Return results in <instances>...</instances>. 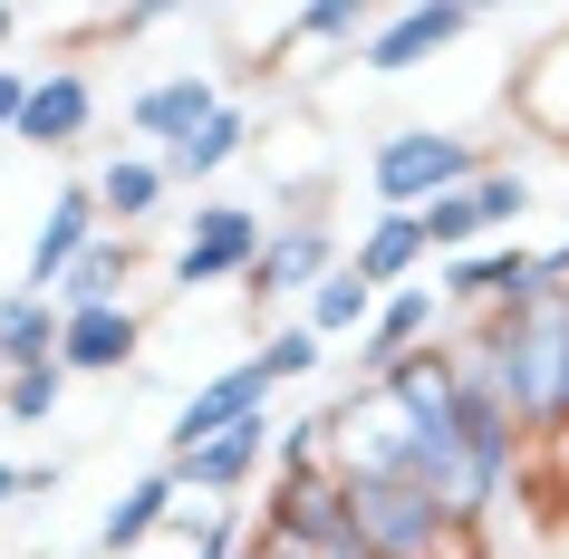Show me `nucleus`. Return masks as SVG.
<instances>
[{
    "instance_id": "nucleus-15",
    "label": "nucleus",
    "mask_w": 569,
    "mask_h": 559,
    "mask_svg": "<svg viewBox=\"0 0 569 559\" xmlns=\"http://www.w3.org/2000/svg\"><path fill=\"white\" fill-rule=\"evenodd\" d=\"M174 511H183L174 472H164V463H146L117 501H107V521H97V559H136V550L154 540V530H174Z\"/></svg>"
},
{
    "instance_id": "nucleus-28",
    "label": "nucleus",
    "mask_w": 569,
    "mask_h": 559,
    "mask_svg": "<svg viewBox=\"0 0 569 559\" xmlns=\"http://www.w3.org/2000/svg\"><path fill=\"white\" fill-rule=\"evenodd\" d=\"M531 261H540V290H569V232L550 241V251H531Z\"/></svg>"
},
{
    "instance_id": "nucleus-12",
    "label": "nucleus",
    "mask_w": 569,
    "mask_h": 559,
    "mask_svg": "<svg viewBox=\"0 0 569 559\" xmlns=\"http://www.w3.org/2000/svg\"><path fill=\"white\" fill-rule=\"evenodd\" d=\"M88 126H97V78L78 59H59V68H39V88H30V107H20V136H10V146L68 154Z\"/></svg>"
},
{
    "instance_id": "nucleus-21",
    "label": "nucleus",
    "mask_w": 569,
    "mask_h": 559,
    "mask_svg": "<svg viewBox=\"0 0 569 559\" xmlns=\"http://www.w3.org/2000/svg\"><path fill=\"white\" fill-rule=\"evenodd\" d=\"M241 146H251V117H241V107H222V117H212L203 136H193V146H174V154H164V174H174V183H212Z\"/></svg>"
},
{
    "instance_id": "nucleus-27",
    "label": "nucleus",
    "mask_w": 569,
    "mask_h": 559,
    "mask_svg": "<svg viewBox=\"0 0 569 559\" xmlns=\"http://www.w3.org/2000/svg\"><path fill=\"white\" fill-rule=\"evenodd\" d=\"M30 68H0V146H10V136H20V107H30Z\"/></svg>"
},
{
    "instance_id": "nucleus-5",
    "label": "nucleus",
    "mask_w": 569,
    "mask_h": 559,
    "mask_svg": "<svg viewBox=\"0 0 569 559\" xmlns=\"http://www.w3.org/2000/svg\"><path fill=\"white\" fill-rule=\"evenodd\" d=\"M348 261L338 251V222L329 212H290V222H270V241H261V261H251V309H280V299H309L329 270Z\"/></svg>"
},
{
    "instance_id": "nucleus-24",
    "label": "nucleus",
    "mask_w": 569,
    "mask_h": 559,
    "mask_svg": "<svg viewBox=\"0 0 569 559\" xmlns=\"http://www.w3.org/2000/svg\"><path fill=\"white\" fill-rule=\"evenodd\" d=\"M59 406H68V377H59V367H30V377L0 386V415H10V425H49Z\"/></svg>"
},
{
    "instance_id": "nucleus-8",
    "label": "nucleus",
    "mask_w": 569,
    "mask_h": 559,
    "mask_svg": "<svg viewBox=\"0 0 569 559\" xmlns=\"http://www.w3.org/2000/svg\"><path fill=\"white\" fill-rule=\"evenodd\" d=\"M445 338H453L445 290H435V280H406V290L377 299V319H367V338H358V367H367V377H396L406 357H435Z\"/></svg>"
},
{
    "instance_id": "nucleus-4",
    "label": "nucleus",
    "mask_w": 569,
    "mask_h": 559,
    "mask_svg": "<svg viewBox=\"0 0 569 559\" xmlns=\"http://www.w3.org/2000/svg\"><path fill=\"white\" fill-rule=\"evenodd\" d=\"M261 241H270V222H261L251 203H203L193 222H183L164 280H174V290H222V280H251Z\"/></svg>"
},
{
    "instance_id": "nucleus-30",
    "label": "nucleus",
    "mask_w": 569,
    "mask_h": 559,
    "mask_svg": "<svg viewBox=\"0 0 569 559\" xmlns=\"http://www.w3.org/2000/svg\"><path fill=\"white\" fill-rule=\"evenodd\" d=\"M251 559H270V550H261V540H251Z\"/></svg>"
},
{
    "instance_id": "nucleus-17",
    "label": "nucleus",
    "mask_w": 569,
    "mask_h": 559,
    "mask_svg": "<svg viewBox=\"0 0 569 559\" xmlns=\"http://www.w3.org/2000/svg\"><path fill=\"white\" fill-rule=\"evenodd\" d=\"M348 261L367 270V290H406V280H425V261H435V241H425V212H377L358 232V251Z\"/></svg>"
},
{
    "instance_id": "nucleus-31",
    "label": "nucleus",
    "mask_w": 569,
    "mask_h": 559,
    "mask_svg": "<svg viewBox=\"0 0 569 559\" xmlns=\"http://www.w3.org/2000/svg\"><path fill=\"white\" fill-rule=\"evenodd\" d=\"M0 386H10V367H0Z\"/></svg>"
},
{
    "instance_id": "nucleus-3",
    "label": "nucleus",
    "mask_w": 569,
    "mask_h": 559,
    "mask_svg": "<svg viewBox=\"0 0 569 559\" xmlns=\"http://www.w3.org/2000/svg\"><path fill=\"white\" fill-rule=\"evenodd\" d=\"M348 521H358L367 559H453L473 540L425 482H348Z\"/></svg>"
},
{
    "instance_id": "nucleus-2",
    "label": "nucleus",
    "mask_w": 569,
    "mask_h": 559,
    "mask_svg": "<svg viewBox=\"0 0 569 559\" xmlns=\"http://www.w3.org/2000/svg\"><path fill=\"white\" fill-rule=\"evenodd\" d=\"M492 174V146L453 136V126H396L387 146H367V193L377 212H435L445 193H473Z\"/></svg>"
},
{
    "instance_id": "nucleus-6",
    "label": "nucleus",
    "mask_w": 569,
    "mask_h": 559,
    "mask_svg": "<svg viewBox=\"0 0 569 559\" xmlns=\"http://www.w3.org/2000/svg\"><path fill=\"white\" fill-rule=\"evenodd\" d=\"M97 241H107V212H97V183H88V174H68L59 193H49V212H39V232H30V261H20V290L59 299V290H68V270L88 261Z\"/></svg>"
},
{
    "instance_id": "nucleus-29",
    "label": "nucleus",
    "mask_w": 569,
    "mask_h": 559,
    "mask_svg": "<svg viewBox=\"0 0 569 559\" xmlns=\"http://www.w3.org/2000/svg\"><path fill=\"white\" fill-rule=\"evenodd\" d=\"M10 501H30V463H0V511Z\"/></svg>"
},
{
    "instance_id": "nucleus-20",
    "label": "nucleus",
    "mask_w": 569,
    "mask_h": 559,
    "mask_svg": "<svg viewBox=\"0 0 569 559\" xmlns=\"http://www.w3.org/2000/svg\"><path fill=\"white\" fill-rule=\"evenodd\" d=\"M126 280H136V241H126V232H107V241L88 251V261L68 270L59 309H117V299H126Z\"/></svg>"
},
{
    "instance_id": "nucleus-14",
    "label": "nucleus",
    "mask_w": 569,
    "mask_h": 559,
    "mask_svg": "<svg viewBox=\"0 0 569 559\" xmlns=\"http://www.w3.org/2000/svg\"><path fill=\"white\" fill-rule=\"evenodd\" d=\"M136 348H146V319L136 309H68V338H59V377H136Z\"/></svg>"
},
{
    "instance_id": "nucleus-25",
    "label": "nucleus",
    "mask_w": 569,
    "mask_h": 559,
    "mask_svg": "<svg viewBox=\"0 0 569 559\" xmlns=\"http://www.w3.org/2000/svg\"><path fill=\"white\" fill-rule=\"evenodd\" d=\"M473 203H482V222L502 232V222H521V212H531V174H521V164H492V174L473 183Z\"/></svg>"
},
{
    "instance_id": "nucleus-26",
    "label": "nucleus",
    "mask_w": 569,
    "mask_h": 559,
    "mask_svg": "<svg viewBox=\"0 0 569 559\" xmlns=\"http://www.w3.org/2000/svg\"><path fill=\"white\" fill-rule=\"evenodd\" d=\"M261 357H270V367H280L290 386H300V377H319V357H329V348H319V338H309L300 319H280V328L261 338Z\"/></svg>"
},
{
    "instance_id": "nucleus-13",
    "label": "nucleus",
    "mask_w": 569,
    "mask_h": 559,
    "mask_svg": "<svg viewBox=\"0 0 569 559\" xmlns=\"http://www.w3.org/2000/svg\"><path fill=\"white\" fill-rule=\"evenodd\" d=\"M511 126L569 154V20L521 59V78H511Z\"/></svg>"
},
{
    "instance_id": "nucleus-1",
    "label": "nucleus",
    "mask_w": 569,
    "mask_h": 559,
    "mask_svg": "<svg viewBox=\"0 0 569 559\" xmlns=\"http://www.w3.org/2000/svg\"><path fill=\"white\" fill-rule=\"evenodd\" d=\"M473 348L492 357L511 415L531 443H569V290H540L521 309H492V319H463Z\"/></svg>"
},
{
    "instance_id": "nucleus-10",
    "label": "nucleus",
    "mask_w": 569,
    "mask_h": 559,
    "mask_svg": "<svg viewBox=\"0 0 569 559\" xmlns=\"http://www.w3.org/2000/svg\"><path fill=\"white\" fill-rule=\"evenodd\" d=\"M222 107H232V97H222V78H212V68H174V78H154V88L126 97V126L146 136V154H174V146H193Z\"/></svg>"
},
{
    "instance_id": "nucleus-11",
    "label": "nucleus",
    "mask_w": 569,
    "mask_h": 559,
    "mask_svg": "<svg viewBox=\"0 0 569 559\" xmlns=\"http://www.w3.org/2000/svg\"><path fill=\"white\" fill-rule=\"evenodd\" d=\"M270 435H280L270 415H261V425H232V435L193 443V453H164V472H174L183 501H241V492L270 472Z\"/></svg>"
},
{
    "instance_id": "nucleus-16",
    "label": "nucleus",
    "mask_w": 569,
    "mask_h": 559,
    "mask_svg": "<svg viewBox=\"0 0 569 559\" xmlns=\"http://www.w3.org/2000/svg\"><path fill=\"white\" fill-rule=\"evenodd\" d=\"M97 212H107V232H126L136 241V222H154V212H164V193H174V174H164V154H107V164H97Z\"/></svg>"
},
{
    "instance_id": "nucleus-9",
    "label": "nucleus",
    "mask_w": 569,
    "mask_h": 559,
    "mask_svg": "<svg viewBox=\"0 0 569 559\" xmlns=\"http://www.w3.org/2000/svg\"><path fill=\"white\" fill-rule=\"evenodd\" d=\"M473 30H482V10H463V0H416V10H387V20H377V39H367V68H377V78H416V68H435L445 49H463Z\"/></svg>"
},
{
    "instance_id": "nucleus-23",
    "label": "nucleus",
    "mask_w": 569,
    "mask_h": 559,
    "mask_svg": "<svg viewBox=\"0 0 569 559\" xmlns=\"http://www.w3.org/2000/svg\"><path fill=\"white\" fill-rule=\"evenodd\" d=\"M425 241H435V261H463V251H492V222H482L473 193H445L425 212Z\"/></svg>"
},
{
    "instance_id": "nucleus-7",
    "label": "nucleus",
    "mask_w": 569,
    "mask_h": 559,
    "mask_svg": "<svg viewBox=\"0 0 569 559\" xmlns=\"http://www.w3.org/2000/svg\"><path fill=\"white\" fill-rule=\"evenodd\" d=\"M280 386H290V377H280V367H270V357L251 348L241 367H222V377H203V386H193V396L174 406V443H164V453H193V443L232 435V425H261Z\"/></svg>"
},
{
    "instance_id": "nucleus-18",
    "label": "nucleus",
    "mask_w": 569,
    "mask_h": 559,
    "mask_svg": "<svg viewBox=\"0 0 569 559\" xmlns=\"http://www.w3.org/2000/svg\"><path fill=\"white\" fill-rule=\"evenodd\" d=\"M59 338H68V309L39 290H0V367L30 377V367H59Z\"/></svg>"
},
{
    "instance_id": "nucleus-19",
    "label": "nucleus",
    "mask_w": 569,
    "mask_h": 559,
    "mask_svg": "<svg viewBox=\"0 0 569 559\" xmlns=\"http://www.w3.org/2000/svg\"><path fill=\"white\" fill-rule=\"evenodd\" d=\"M377 299H387V290H367V270H358V261H338L329 280H319V290L300 299V328L319 338V348H329V338H367Z\"/></svg>"
},
{
    "instance_id": "nucleus-22",
    "label": "nucleus",
    "mask_w": 569,
    "mask_h": 559,
    "mask_svg": "<svg viewBox=\"0 0 569 559\" xmlns=\"http://www.w3.org/2000/svg\"><path fill=\"white\" fill-rule=\"evenodd\" d=\"M280 39H300V49H329V39H377V10H367V0H309V10H290V20H280Z\"/></svg>"
}]
</instances>
